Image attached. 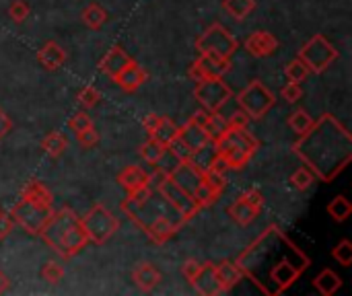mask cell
I'll return each instance as SVG.
<instances>
[{"label": "cell", "instance_id": "cell-5", "mask_svg": "<svg viewBox=\"0 0 352 296\" xmlns=\"http://www.w3.org/2000/svg\"><path fill=\"white\" fill-rule=\"evenodd\" d=\"M237 49H239V39L233 37V33L221 23H212L196 39L198 54H217L231 60Z\"/></svg>", "mask_w": 352, "mask_h": 296}, {"label": "cell", "instance_id": "cell-41", "mask_svg": "<svg viewBox=\"0 0 352 296\" xmlns=\"http://www.w3.org/2000/svg\"><path fill=\"white\" fill-rule=\"evenodd\" d=\"M76 101H78V105H80L82 109H93V107H97V105H99V101H101V93H99L93 84H87V87L78 89V93H76Z\"/></svg>", "mask_w": 352, "mask_h": 296}, {"label": "cell", "instance_id": "cell-22", "mask_svg": "<svg viewBox=\"0 0 352 296\" xmlns=\"http://www.w3.org/2000/svg\"><path fill=\"white\" fill-rule=\"evenodd\" d=\"M192 288L198 293V295L204 296H219L223 295L221 291V284L217 280V272H214V262H204L196 280L192 282Z\"/></svg>", "mask_w": 352, "mask_h": 296}, {"label": "cell", "instance_id": "cell-52", "mask_svg": "<svg viewBox=\"0 0 352 296\" xmlns=\"http://www.w3.org/2000/svg\"><path fill=\"white\" fill-rule=\"evenodd\" d=\"M10 130H12V119H10V115L0 107V142L10 134Z\"/></svg>", "mask_w": 352, "mask_h": 296}, {"label": "cell", "instance_id": "cell-38", "mask_svg": "<svg viewBox=\"0 0 352 296\" xmlns=\"http://www.w3.org/2000/svg\"><path fill=\"white\" fill-rule=\"evenodd\" d=\"M314 126V117L305 111V109H295L291 115H289V128L295 132V134H305L309 128Z\"/></svg>", "mask_w": 352, "mask_h": 296}, {"label": "cell", "instance_id": "cell-47", "mask_svg": "<svg viewBox=\"0 0 352 296\" xmlns=\"http://www.w3.org/2000/svg\"><path fill=\"white\" fill-rule=\"evenodd\" d=\"M280 97H283L287 103H297V101H301V97H303V89H301V84L289 80V82L280 89Z\"/></svg>", "mask_w": 352, "mask_h": 296}, {"label": "cell", "instance_id": "cell-9", "mask_svg": "<svg viewBox=\"0 0 352 296\" xmlns=\"http://www.w3.org/2000/svg\"><path fill=\"white\" fill-rule=\"evenodd\" d=\"M157 192H159V196L177 212L182 225L188 223V220H192V218L202 210V208L198 206V202H196L188 192H184L179 185H175L171 179H167V175H165V179H161V181L157 183Z\"/></svg>", "mask_w": 352, "mask_h": 296}, {"label": "cell", "instance_id": "cell-12", "mask_svg": "<svg viewBox=\"0 0 352 296\" xmlns=\"http://www.w3.org/2000/svg\"><path fill=\"white\" fill-rule=\"evenodd\" d=\"M202 177L204 173L190 161V159H184V161H177L175 167H171L167 171V179H171L175 185H179L184 192H188L190 196L196 192V187L202 183Z\"/></svg>", "mask_w": 352, "mask_h": 296}, {"label": "cell", "instance_id": "cell-54", "mask_svg": "<svg viewBox=\"0 0 352 296\" xmlns=\"http://www.w3.org/2000/svg\"><path fill=\"white\" fill-rule=\"evenodd\" d=\"M8 288H10V278L0 270V295H4Z\"/></svg>", "mask_w": 352, "mask_h": 296}, {"label": "cell", "instance_id": "cell-29", "mask_svg": "<svg viewBox=\"0 0 352 296\" xmlns=\"http://www.w3.org/2000/svg\"><path fill=\"white\" fill-rule=\"evenodd\" d=\"M217 150H219V155L225 159L229 171H241V169H245L248 163L254 159L252 152L241 150V148H235V146H223V148H217Z\"/></svg>", "mask_w": 352, "mask_h": 296}, {"label": "cell", "instance_id": "cell-48", "mask_svg": "<svg viewBox=\"0 0 352 296\" xmlns=\"http://www.w3.org/2000/svg\"><path fill=\"white\" fill-rule=\"evenodd\" d=\"M204 181H206L214 192H219V194H223L225 187H227V177H225V173L204 171Z\"/></svg>", "mask_w": 352, "mask_h": 296}, {"label": "cell", "instance_id": "cell-26", "mask_svg": "<svg viewBox=\"0 0 352 296\" xmlns=\"http://www.w3.org/2000/svg\"><path fill=\"white\" fill-rule=\"evenodd\" d=\"M21 198H27V200H31V202H35L39 206H45V208H54V196H52V192L41 181H37V179H31V181H27L23 185Z\"/></svg>", "mask_w": 352, "mask_h": 296}, {"label": "cell", "instance_id": "cell-35", "mask_svg": "<svg viewBox=\"0 0 352 296\" xmlns=\"http://www.w3.org/2000/svg\"><path fill=\"white\" fill-rule=\"evenodd\" d=\"M223 8L237 21H245L256 10V0H223Z\"/></svg>", "mask_w": 352, "mask_h": 296}, {"label": "cell", "instance_id": "cell-30", "mask_svg": "<svg viewBox=\"0 0 352 296\" xmlns=\"http://www.w3.org/2000/svg\"><path fill=\"white\" fill-rule=\"evenodd\" d=\"M39 146L50 159H60L64 155V150L68 148V138L62 132H50V134H45V138L41 140Z\"/></svg>", "mask_w": 352, "mask_h": 296}, {"label": "cell", "instance_id": "cell-23", "mask_svg": "<svg viewBox=\"0 0 352 296\" xmlns=\"http://www.w3.org/2000/svg\"><path fill=\"white\" fill-rule=\"evenodd\" d=\"M227 214L231 216V220L239 227H250L260 214H262V208L250 204L243 196H239L237 200H233L227 208Z\"/></svg>", "mask_w": 352, "mask_h": 296}, {"label": "cell", "instance_id": "cell-16", "mask_svg": "<svg viewBox=\"0 0 352 296\" xmlns=\"http://www.w3.org/2000/svg\"><path fill=\"white\" fill-rule=\"evenodd\" d=\"M146 80H148V72H146L136 60H132V62L113 78V82H116L124 93H136Z\"/></svg>", "mask_w": 352, "mask_h": 296}, {"label": "cell", "instance_id": "cell-13", "mask_svg": "<svg viewBox=\"0 0 352 296\" xmlns=\"http://www.w3.org/2000/svg\"><path fill=\"white\" fill-rule=\"evenodd\" d=\"M89 245V237L80 225V218L66 231L62 243H60V249H58V255L62 260H72L74 255H78L85 247Z\"/></svg>", "mask_w": 352, "mask_h": 296}, {"label": "cell", "instance_id": "cell-32", "mask_svg": "<svg viewBox=\"0 0 352 296\" xmlns=\"http://www.w3.org/2000/svg\"><path fill=\"white\" fill-rule=\"evenodd\" d=\"M80 19H82V23H85L89 29H93V31H99V29H101V27L107 23V10H105L101 4L93 2V4H89V6L82 10Z\"/></svg>", "mask_w": 352, "mask_h": 296}, {"label": "cell", "instance_id": "cell-20", "mask_svg": "<svg viewBox=\"0 0 352 296\" xmlns=\"http://www.w3.org/2000/svg\"><path fill=\"white\" fill-rule=\"evenodd\" d=\"M179 227H182V223H173V220H169L167 216L159 214V216L151 218V223L146 225L144 233H146V237H148L153 243L163 245V243H167V241L177 233Z\"/></svg>", "mask_w": 352, "mask_h": 296}, {"label": "cell", "instance_id": "cell-37", "mask_svg": "<svg viewBox=\"0 0 352 296\" xmlns=\"http://www.w3.org/2000/svg\"><path fill=\"white\" fill-rule=\"evenodd\" d=\"M192 198L198 202V206H200V208H210L212 204H217V200L221 198V194H219V192H214V190L204 181V177H202V183L196 187V192L192 194Z\"/></svg>", "mask_w": 352, "mask_h": 296}, {"label": "cell", "instance_id": "cell-50", "mask_svg": "<svg viewBox=\"0 0 352 296\" xmlns=\"http://www.w3.org/2000/svg\"><path fill=\"white\" fill-rule=\"evenodd\" d=\"M250 115L243 111V109H235L233 113H231V117H227V126L229 128H248L250 126Z\"/></svg>", "mask_w": 352, "mask_h": 296}, {"label": "cell", "instance_id": "cell-44", "mask_svg": "<svg viewBox=\"0 0 352 296\" xmlns=\"http://www.w3.org/2000/svg\"><path fill=\"white\" fill-rule=\"evenodd\" d=\"M332 258L340 264V266H344V268H349L352 264V243L349 239H342L334 249H332Z\"/></svg>", "mask_w": 352, "mask_h": 296}, {"label": "cell", "instance_id": "cell-17", "mask_svg": "<svg viewBox=\"0 0 352 296\" xmlns=\"http://www.w3.org/2000/svg\"><path fill=\"white\" fill-rule=\"evenodd\" d=\"M35 58H37V62H39V66L43 70L56 72V70H60L66 64V49L60 43H56L54 39H50V41H45L39 47V52H37Z\"/></svg>", "mask_w": 352, "mask_h": 296}, {"label": "cell", "instance_id": "cell-36", "mask_svg": "<svg viewBox=\"0 0 352 296\" xmlns=\"http://www.w3.org/2000/svg\"><path fill=\"white\" fill-rule=\"evenodd\" d=\"M214 157H217V146H214L212 142H208V144H204L202 148L194 150V152L190 155V161L204 173V171H208V167L212 165Z\"/></svg>", "mask_w": 352, "mask_h": 296}, {"label": "cell", "instance_id": "cell-31", "mask_svg": "<svg viewBox=\"0 0 352 296\" xmlns=\"http://www.w3.org/2000/svg\"><path fill=\"white\" fill-rule=\"evenodd\" d=\"M326 210H328V214L332 216L334 223H346L349 216L352 214V204L346 196L340 194V196H334L330 200V204L326 206Z\"/></svg>", "mask_w": 352, "mask_h": 296}, {"label": "cell", "instance_id": "cell-4", "mask_svg": "<svg viewBox=\"0 0 352 296\" xmlns=\"http://www.w3.org/2000/svg\"><path fill=\"white\" fill-rule=\"evenodd\" d=\"M297 58L309 68L311 74H324L336 60L338 49L330 43V39L322 33H316L299 52Z\"/></svg>", "mask_w": 352, "mask_h": 296}, {"label": "cell", "instance_id": "cell-19", "mask_svg": "<svg viewBox=\"0 0 352 296\" xmlns=\"http://www.w3.org/2000/svg\"><path fill=\"white\" fill-rule=\"evenodd\" d=\"M118 183L120 187H124L126 194L140 192L144 187H151V173H146L138 165H128L124 171L118 173Z\"/></svg>", "mask_w": 352, "mask_h": 296}, {"label": "cell", "instance_id": "cell-10", "mask_svg": "<svg viewBox=\"0 0 352 296\" xmlns=\"http://www.w3.org/2000/svg\"><path fill=\"white\" fill-rule=\"evenodd\" d=\"M76 220H78L76 212H74L72 208H68V206H64V208H60V210H54V212L50 214L47 223L43 225L39 237L43 239V243H45L52 251L58 253L60 243H62L66 231H68Z\"/></svg>", "mask_w": 352, "mask_h": 296}, {"label": "cell", "instance_id": "cell-45", "mask_svg": "<svg viewBox=\"0 0 352 296\" xmlns=\"http://www.w3.org/2000/svg\"><path fill=\"white\" fill-rule=\"evenodd\" d=\"M31 14V6L27 0H12L10 6H8V16L14 21V23H23L27 16Z\"/></svg>", "mask_w": 352, "mask_h": 296}, {"label": "cell", "instance_id": "cell-18", "mask_svg": "<svg viewBox=\"0 0 352 296\" xmlns=\"http://www.w3.org/2000/svg\"><path fill=\"white\" fill-rule=\"evenodd\" d=\"M134 58L122 47V45H113L103 58H101V62H99V70L105 74V76H109L111 80L132 62Z\"/></svg>", "mask_w": 352, "mask_h": 296}, {"label": "cell", "instance_id": "cell-43", "mask_svg": "<svg viewBox=\"0 0 352 296\" xmlns=\"http://www.w3.org/2000/svg\"><path fill=\"white\" fill-rule=\"evenodd\" d=\"M68 128H70L74 134H80V132H85V130H89V128H95V126H93V119L89 117L87 109H80V111L72 113V117L68 119Z\"/></svg>", "mask_w": 352, "mask_h": 296}, {"label": "cell", "instance_id": "cell-3", "mask_svg": "<svg viewBox=\"0 0 352 296\" xmlns=\"http://www.w3.org/2000/svg\"><path fill=\"white\" fill-rule=\"evenodd\" d=\"M80 225L89 237V243L93 245H105L120 229V218L105 208L103 204H95L82 218Z\"/></svg>", "mask_w": 352, "mask_h": 296}, {"label": "cell", "instance_id": "cell-2", "mask_svg": "<svg viewBox=\"0 0 352 296\" xmlns=\"http://www.w3.org/2000/svg\"><path fill=\"white\" fill-rule=\"evenodd\" d=\"M293 152L320 181L332 183L351 163L352 136L332 113H324L299 136Z\"/></svg>", "mask_w": 352, "mask_h": 296}, {"label": "cell", "instance_id": "cell-42", "mask_svg": "<svg viewBox=\"0 0 352 296\" xmlns=\"http://www.w3.org/2000/svg\"><path fill=\"white\" fill-rule=\"evenodd\" d=\"M316 181V175L307 169V167H299L293 175H291V185L297 192H307Z\"/></svg>", "mask_w": 352, "mask_h": 296}, {"label": "cell", "instance_id": "cell-40", "mask_svg": "<svg viewBox=\"0 0 352 296\" xmlns=\"http://www.w3.org/2000/svg\"><path fill=\"white\" fill-rule=\"evenodd\" d=\"M41 278L47 282V284H52V286H56V284H60L62 280H64V274H66V270H64V266L60 264V262H45L43 264V268H41Z\"/></svg>", "mask_w": 352, "mask_h": 296}, {"label": "cell", "instance_id": "cell-24", "mask_svg": "<svg viewBox=\"0 0 352 296\" xmlns=\"http://www.w3.org/2000/svg\"><path fill=\"white\" fill-rule=\"evenodd\" d=\"M177 140H182L192 152L194 150H198V148H202L204 144H208L210 140H208V136H206V132H204V128L200 126V124H196L192 117L184 124V126H179V132H177Z\"/></svg>", "mask_w": 352, "mask_h": 296}, {"label": "cell", "instance_id": "cell-7", "mask_svg": "<svg viewBox=\"0 0 352 296\" xmlns=\"http://www.w3.org/2000/svg\"><path fill=\"white\" fill-rule=\"evenodd\" d=\"M54 212V208H45V206H39L27 198H21L12 208H10V216L14 220L16 227H21L27 235L31 237H39L43 225L47 223L50 214Z\"/></svg>", "mask_w": 352, "mask_h": 296}, {"label": "cell", "instance_id": "cell-15", "mask_svg": "<svg viewBox=\"0 0 352 296\" xmlns=\"http://www.w3.org/2000/svg\"><path fill=\"white\" fill-rule=\"evenodd\" d=\"M217 148H223V146H235V148H241V150H248L252 155L258 152L260 148V142L254 134L248 132V128H229L217 142H214Z\"/></svg>", "mask_w": 352, "mask_h": 296}, {"label": "cell", "instance_id": "cell-27", "mask_svg": "<svg viewBox=\"0 0 352 296\" xmlns=\"http://www.w3.org/2000/svg\"><path fill=\"white\" fill-rule=\"evenodd\" d=\"M314 288L322 296H334L342 288V278L334 270L326 268L314 278Z\"/></svg>", "mask_w": 352, "mask_h": 296}, {"label": "cell", "instance_id": "cell-49", "mask_svg": "<svg viewBox=\"0 0 352 296\" xmlns=\"http://www.w3.org/2000/svg\"><path fill=\"white\" fill-rule=\"evenodd\" d=\"M200 268H202V264H200L198 260H186V262H184V266H182V276L192 284V282L196 280V276H198Z\"/></svg>", "mask_w": 352, "mask_h": 296}, {"label": "cell", "instance_id": "cell-6", "mask_svg": "<svg viewBox=\"0 0 352 296\" xmlns=\"http://www.w3.org/2000/svg\"><path fill=\"white\" fill-rule=\"evenodd\" d=\"M237 105L250 115V119H262L276 105V95L262 80L256 78L239 91Z\"/></svg>", "mask_w": 352, "mask_h": 296}, {"label": "cell", "instance_id": "cell-21", "mask_svg": "<svg viewBox=\"0 0 352 296\" xmlns=\"http://www.w3.org/2000/svg\"><path fill=\"white\" fill-rule=\"evenodd\" d=\"M161 272L151 264V262H140V264H136L134 266V270H132V282H134V286L138 288V291H142V293H151V291H155L159 284H161Z\"/></svg>", "mask_w": 352, "mask_h": 296}, {"label": "cell", "instance_id": "cell-25", "mask_svg": "<svg viewBox=\"0 0 352 296\" xmlns=\"http://www.w3.org/2000/svg\"><path fill=\"white\" fill-rule=\"evenodd\" d=\"M214 272H217V280L221 284L223 295H227L231 288H235L243 278V272L239 270V266L235 262H229V260L214 264Z\"/></svg>", "mask_w": 352, "mask_h": 296}, {"label": "cell", "instance_id": "cell-14", "mask_svg": "<svg viewBox=\"0 0 352 296\" xmlns=\"http://www.w3.org/2000/svg\"><path fill=\"white\" fill-rule=\"evenodd\" d=\"M243 45H245V49H248L254 58H268V56H272V54L278 49L280 41L276 39L274 33L260 29V31L250 33Z\"/></svg>", "mask_w": 352, "mask_h": 296}, {"label": "cell", "instance_id": "cell-51", "mask_svg": "<svg viewBox=\"0 0 352 296\" xmlns=\"http://www.w3.org/2000/svg\"><path fill=\"white\" fill-rule=\"evenodd\" d=\"M12 229H14L12 216H10L8 212H2V210H0V241H4V239L12 233Z\"/></svg>", "mask_w": 352, "mask_h": 296}, {"label": "cell", "instance_id": "cell-34", "mask_svg": "<svg viewBox=\"0 0 352 296\" xmlns=\"http://www.w3.org/2000/svg\"><path fill=\"white\" fill-rule=\"evenodd\" d=\"M138 155L148 163V165H159L163 159H165V155H167V148L163 146V144H159L157 140H153V138H148L144 144H140V148H138Z\"/></svg>", "mask_w": 352, "mask_h": 296}, {"label": "cell", "instance_id": "cell-33", "mask_svg": "<svg viewBox=\"0 0 352 296\" xmlns=\"http://www.w3.org/2000/svg\"><path fill=\"white\" fill-rule=\"evenodd\" d=\"M227 130H229L227 117H223L219 111L208 113V117H206V122H204V132H206V136H208V140H210L212 144H214Z\"/></svg>", "mask_w": 352, "mask_h": 296}, {"label": "cell", "instance_id": "cell-39", "mask_svg": "<svg viewBox=\"0 0 352 296\" xmlns=\"http://www.w3.org/2000/svg\"><path fill=\"white\" fill-rule=\"evenodd\" d=\"M309 68L299 60V58H295L293 62H289L287 66H285V76L291 80V82H297V84H301V82H305L307 78H309Z\"/></svg>", "mask_w": 352, "mask_h": 296}, {"label": "cell", "instance_id": "cell-11", "mask_svg": "<svg viewBox=\"0 0 352 296\" xmlns=\"http://www.w3.org/2000/svg\"><path fill=\"white\" fill-rule=\"evenodd\" d=\"M231 70V60L217 54H198V58L190 64L188 76L198 82L204 78H223Z\"/></svg>", "mask_w": 352, "mask_h": 296}, {"label": "cell", "instance_id": "cell-1", "mask_svg": "<svg viewBox=\"0 0 352 296\" xmlns=\"http://www.w3.org/2000/svg\"><path fill=\"white\" fill-rule=\"evenodd\" d=\"M260 293L280 296L309 268V258L278 229L268 227L235 262Z\"/></svg>", "mask_w": 352, "mask_h": 296}, {"label": "cell", "instance_id": "cell-8", "mask_svg": "<svg viewBox=\"0 0 352 296\" xmlns=\"http://www.w3.org/2000/svg\"><path fill=\"white\" fill-rule=\"evenodd\" d=\"M194 97L204 111L214 113L225 107V103L233 97V91L225 82V78H204L196 82Z\"/></svg>", "mask_w": 352, "mask_h": 296}, {"label": "cell", "instance_id": "cell-28", "mask_svg": "<svg viewBox=\"0 0 352 296\" xmlns=\"http://www.w3.org/2000/svg\"><path fill=\"white\" fill-rule=\"evenodd\" d=\"M177 132H179V126H177L171 117L161 115V117H159V124H157L155 130L148 134V138L157 140L159 144H163V146L167 148V146L177 138Z\"/></svg>", "mask_w": 352, "mask_h": 296}, {"label": "cell", "instance_id": "cell-46", "mask_svg": "<svg viewBox=\"0 0 352 296\" xmlns=\"http://www.w3.org/2000/svg\"><path fill=\"white\" fill-rule=\"evenodd\" d=\"M76 140H78V144H80L85 150H91V148H95V146L99 144L101 136H99V132H97L95 128H89V130L76 134Z\"/></svg>", "mask_w": 352, "mask_h": 296}, {"label": "cell", "instance_id": "cell-53", "mask_svg": "<svg viewBox=\"0 0 352 296\" xmlns=\"http://www.w3.org/2000/svg\"><path fill=\"white\" fill-rule=\"evenodd\" d=\"M159 117L161 115H157V113H148L146 117H144V122H142V126H144V132H146V136L155 130V126L159 124Z\"/></svg>", "mask_w": 352, "mask_h": 296}]
</instances>
